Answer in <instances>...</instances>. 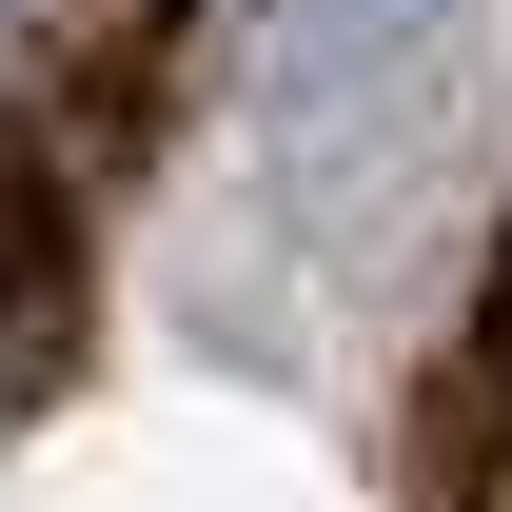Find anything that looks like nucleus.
I'll return each instance as SVG.
<instances>
[{"label": "nucleus", "mask_w": 512, "mask_h": 512, "mask_svg": "<svg viewBox=\"0 0 512 512\" xmlns=\"http://www.w3.org/2000/svg\"><path fill=\"white\" fill-rule=\"evenodd\" d=\"M434 20H453V0H256V99H276V119H335V99L394 79Z\"/></svg>", "instance_id": "1"}, {"label": "nucleus", "mask_w": 512, "mask_h": 512, "mask_svg": "<svg viewBox=\"0 0 512 512\" xmlns=\"http://www.w3.org/2000/svg\"><path fill=\"white\" fill-rule=\"evenodd\" d=\"M79 316V178L40 138H0V355H40Z\"/></svg>", "instance_id": "2"}, {"label": "nucleus", "mask_w": 512, "mask_h": 512, "mask_svg": "<svg viewBox=\"0 0 512 512\" xmlns=\"http://www.w3.org/2000/svg\"><path fill=\"white\" fill-rule=\"evenodd\" d=\"M493 414H512V237L473 276V335H453V434H493Z\"/></svg>", "instance_id": "3"}]
</instances>
